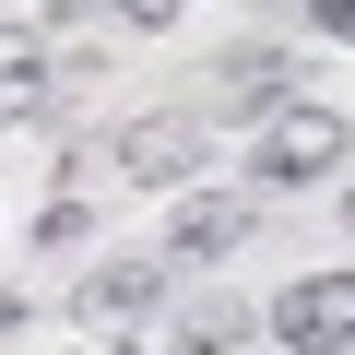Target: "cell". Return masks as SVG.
Segmentation results:
<instances>
[{
    "label": "cell",
    "mask_w": 355,
    "mask_h": 355,
    "mask_svg": "<svg viewBox=\"0 0 355 355\" xmlns=\"http://www.w3.org/2000/svg\"><path fill=\"white\" fill-rule=\"evenodd\" d=\"M237 331H249V308H237V296H190V320H178V355H225Z\"/></svg>",
    "instance_id": "cell-8"
},
{
    "label": "cell",
    "mask_w": 355,
    "mask_h": 355,
    "mask_svg": "<svg viewBox=\"0 0 355 355\" xmlns=\"http://www.w3.org/2000/svg\"><path fill=\"white\" fill-rule=\"evenodd\" d=\"M284 83H296V60H284L272 36L225 48V60H214V119H272V107H284Z\"/></svg>",
    "instance_id": "cell-3"
},
{
    "label": "cell",
    "mask_w": 355,
    "mask_h": 355,
    "mask_svg": "<svg viewBox=\"0 0 355 355\" xmlns=\"http://www.w3.org/2000/svg\"><path fill=\"white\" fill-rule=\"evenodd\" d=\"M107 12H119V24H142V36H166L178 12H190V0H107Z\"/></svg>",
    "instance_id": "cell-9"
},
{
    "label": "cell",
    "mask_w": 355,
    "mask_h": 355,
    "mask_svg": "<svg viewBox=\"0 0 355 355\" xmlns=\"http://www.w3.org/2000/svg\"><path fill=\"white\" fill-rule=\"evenodd\" d=\"M107 166H119V178H142V190H178V178L202 166V119H130Z\"/></svg>",
    "instance_id": "cell-4"
},
{
    "label": "cell",
    "mask_w": 355,
    "mask_h": 355,
    "mask_svg": "<svg viewBox=\"0 0 355 355\" xmlns=\"http://www.w3.org/2000/svg\"><path fill=\"white\" fill-rule=\"evenodd\" d=\"M154 296H166V261H130V249H119V261H95V272H83V296H71V308H83L95 331H130Z\"/></svg>",
    "instance_id": "cell-5"
},
{
    "label": "cell",
    "mask_w": 355,
    "mask_h": 355,
    "mask_svg": "<svg viewBox=\"0 0 355 355\" xmlns=\"http://www.w3.org/2000/svg\"><path fill=\"white\" fill-rule=\"evenodd\" d=\"M261 178H272V190H320V178H343V119H331V107H272Z\"/></svg>",
    "instance_id": "cell-1"
},
{
    "label": "cell",
    "mask_w": 355,
    "mask_h": 355,
    "mask_svg": "<svg viewBox=\"0 0 355 355\" xmlns=\"http://www.w3.org/2000/svg\"><path fill=\"white\" fill-rule=\"evenodd\" d=\"M95 355H130V343H95Z\"/></svg>",
    "instance_id": "cell-10"
},
{
    "label": "cell",
    "mask_w": 355,
    "mask_h": 355,
    "mask_svg": "<svg viewBox=\"0 0 355 355\" xmlns=\"http://www.w3.org/2000/svg\"><path fill=\"white\" fill-rule=\"evenodd\" d=\"M272 331H284L296 355H355V272H308V284H284Z\"/></svg>",
    "instance_id": "cell-2"
},
{
    "label": "cell",
    "mask_w": 355,
    "mask_h": 355,
    "mask_svg": "<svg viewBox=\"0 0 355 355\" xmlns=\"http://www.w3.org/2000/svg\"><path fill=\"white\" fill-rule=\"evenodd\" d=\"M237 237H249V202H225V190H214V202H178V225H166V261H225Z\"/></svg>",
    "instance_id": "cell-6"
},
{
    "label": "cell",
    "mask_w": 355,
    "mask_h": 355,
    "mask_svg": "<svg viewBox=\"0 0 355 355\" xmlns=\"http://www.w3.org/2000/svg\"><path fill=\"white\" fill-rule=\"evenodd\" d=\"M48 83H60V60H48L24 24H0V119H36V107H48Z\"/></svg>",
    "instance_id": "cell-7"
}]
</instances>
